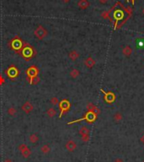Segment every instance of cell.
Instances as JSON below:
<instances>
[{
    "instance_id": "obj_24",
    "label": "cell",
    "mask_w": 144,
    "mask_h": 162,
    "mask_svg": "<svg viewBox=\"0 0 144 162\" xmlns=\"http://www.w3.org/2000/svg\"><path fill=\"white\" fill-rule=\"evenodd\" d=\"M122 118H123V116L122 115H121V113H115V115H114V120H115L116 122H119V121H121V120H122Z\"/></svg>"
},
{
    "instance_id": "obj_26",
    "label": "cell",
    "mask_w": 144,
    "mask_h": 162,
    "mask_svg": "<svg viewBox=\"0 0 144 162\" xmlns=\"http://www.w3.org/2000/svg\"><path fill=\"white\" fill-rule=\"evenodd\" d=\"M40 77H35L34 79H33V81H32V83H31V85H37L38 83L40 82Z\"/></svg>"
},
{
    "instance_id": "obj_2",
    "label": "cell",
    "mask_w": 144,
    "mask_h": 162,
    "mask_svg": "<svg viewBox=\"0 0 144 162\" xmlns=\"http://www.w3.org/2000/svg\"><path fill=\"white\" fill-rule=\"evenodd\" d=\"M23 44H24V41L18 36H15L14 38L11 39L8 42V46L9 47V49L14 51L16 54H19V51L21 50Z\"/></svg>"
},
{
    "instance_id": "obj_9",
    "label": "cell",
    "mask_w": 144,
    "mask_h": 162,
    "mask_svg": "<svg viewBox=\"0 0 144 162\" xmlns=\"http://www.w3.org/2000/svg\"><path fill=\"white\" fill-rule=\"evenodd\" d=\"M101 91L104 93V94H105V96H104V98H105V102L106 103H113L114 101H115V95L113 93H111V92H109V93H106L105 92L103 89H101Z\"/></svg>"
},
{
    "instance_id": "obj_38",
    "label": "cell",
    "mask_w": 144,
    "mask_h": 162,
    "mask_svg": "<svg viewBox=\"0 0 144 162\" xmlns=\"http://www.w3.org/2000/svg\"><path fill=\"white\" fill-rule=\"evenodd\" d=\"M143 162H144V161H143Z\"/></svg>"
},
{
    "instance_id": "obj_7",
    "label": "cell",
    "mask_w": 144,
    "mask_h": 162,
    "mask_svg": "<svg viewBox=\"0 0 144 162\" xmlns=\"http://www.w3.org/2000/svg\"><path fill=\"white\" fill-rule=\"evenodd\" d=\"M34 34H35V36L38 39L43 40L45 37L47 36L48 32H47L46 30H45L42 26H39L34 31Z\"/></svg>"
},
{
    "instance_id": "obj_20",
    "label": "cell",
    "mask_w": 144,
    "mask_h": 162,
    "mask_svg": "<svg viewBox=\"0 0 144 162\" xmlns=\"http://www.w3.org/2000/svg\"><path fill=\"white\" fill-rule=\"evenodd\" d=\"M46 114H47V115L49 116L50 118H52V117H54L56 115H57V111H56L55 109L50 108V109H48V110L46 111Z\"/></svg>"
},
{
    "instance_id": "obj_27",
    "label": "cell",
    "mask_w": 144,
    "mask_h": 162,
    "mask_svg": "<svg viewBox=\"0 0 144 162\" xmlns=\"http://www.w3.org/2000/svg\"><path fill=\"white\" fill-rule=\"evenodd\" d=\"M124 9H125V11L126 12V13L128 14L129 17H130V16H131V14H132V9H131V7H126V8H125Z\"/></svg>"
},
{
    "instance_id": "obj_12",
    "label": "cell",
    "mask_w": 144,
    "mask_h": 162,
    "mask_svg": "<svg viewBox=\"0 0 144 162\" xmlns=\"http://www.w3.org/2000/svg\"><path fill=\"white\" fill-rule=\"evenodd\" d=\"M87 110H88V111H91V112H93V114H95L96 115H99L100 113V109L92 103H88L87 105Z\"/></svg>"
},
{
    "instance_id": "obj_37",
    "label": "cell",
    "mask_w": 144,
    "mask_h": 162,
    "mask_svg": "<svg viewBox=\"0 0 144 162\" xmlns=\"http://www.w3.org/2000/svg\"><path fill=\"white\" fill-rule=\"evenodd\" d=\"M142 12H143V14H144V9H143V10H142Z\"/></svg>"
},
{
    "instance_id": "obj_15",
    "label": "cell",
    "mask_w": 144,
    "mask_h": 162,
    "mask_svg": "<svg viewBox=\"0 0 144 162\" xmlns=\"http://www.w3.org/2000/svg\"><path fill=\"white\" fill-rule=\"evenodd\" d=\"M78 5L80 9H85L89 6V3L88 2V0H80V1L78 3Z\"/></svg>"
},
{
    "instance_id": "obj_30",
    "label": "cell",
    "mask_w": 144,
    "mask_h": 162,
    "mask_svg": "<svg viewBox=\"0 0 144 162\" xmlns=\"http://www.w3.org/2000/svg\"><path fill=\"white\" fill-rule=\"evenodd\" d=\"M4 83H5V79L2 77V75L0 74V86L4 85Z\"/></svg>"
},
{
    "instance_id": "obj_33",
    "label": "cell",
    "mask_w": 144,
    "mask_h": 162,
    "mask_svg": "<svg viewBox=\"0 0 144 162\" xmlns=\"http://www.w3.org/2000/svg\"><path fill=\"white\" fill-rule=\"evenodd\" d=\"M141 142L144 144V134L142 135V137H141Z\"/></svg>"
},
{
    "instance_id": "obj_16",
    "label": "cell",
    "mask_w": 144,
    "mask_h": 162,
    "mask_svg": "<svg viewBox=\"0 0 144 162\" xmlns=\"http://www.w3.org/2000/svg\"><path fill=\"white\" fill-rule=\"evenodd\" d=\"M78 133L80 134L81 137L85 136V135H89V129L86 126H83L82 127H80L79 131H78Z\"/></svg>"
},
{
    "instance_id": "obj_5",
    "label": "cell",
    "mask_w": 144,
    "mask_h": 162,
    "mask_svg": "<svg viewBox=\"0 0 144 162\" xmlns=\"http://www.w3.org/2000/svg\"><path fill=\"white\" fill-rule=\"evenodd\" d=\"M4 72H5V74L7 75V77L11 80L16 79V78L19 76V73H20L19 70L14 65H9V66L5 70Z\"/></svg>"
},
{
    "instance_id": "obj_4",
    "label": "cell",
    "mask_w": 144,
    "mask_h": 162,
    "mask_svg": "<svg viewBox=\"0 0 144 162\" xmlns=\"http://www.w3.org/2000/svg\"><path fill=\"white\" fill-rule=\"evenodd\" d=\"M39 71H40L39 68H38L36 65H31V66H30L25 70V74L27 76V78L29 79V83L30 85H31L33 79H34L35 77H37L38 74H39Z\"/></svg>"
},
{
    "instance_id": "obj_23",
    "label": "cell",
    "mask_w": 144,
    "mask_h": 162,
    "mask_svg": "<svg viewBox=\"0 0 144 162\" xmlns=\"http://www.w3.org/2000/svg\"><path fill=\"white\" fill-rule=\"evenodd\" d=\"M8 114L11 116H15L17 114V110L14 107H10L9 110H8Z\"/></svg>"
},
{
    "instance_id": "obj_25",
    "label": "cell",
    "mask_w": 144,
    "mask_h": 162,
    "mask_svg": "<svg viewBox=\"0 0 144 162\" xmlns=\"http://www.w3.org/2000/svg\"><path fill=\"white\" fill-rule=\"evenodd\" d=\"M51 104H52V105H57L59 104V101H58L57 98V97H52L51 98Z\"/></svg>"
},
{
    "instance_id": "obj_6",
    "label": "cell",
    "mask_w": 144,
    "mask_h": 162,
    "mask_svg": "<svg viewBox=\"0 0 144 162\" xmlns=\"http://www.w3.org/2000/svg\"><path fill=\"white\" fill-rule=\"evenodd\" d=\"M58 106H59V110H60L59 118H62L63 114L69 111V110L71 109V103L67 99L64 98V99L60 101L59 104H58Z\"/></svg>"
},
{
    "instance_id": "obj_31",
    "label": "cell",
    "mask_w": 144,
    "mask_h": 162,
    "mask_svg": "<svg viewBox=\"0 0 144 162\" xmlns=\"http://www.w3.org/2000/svg\"><path fill=\"white\" fill-rule=\"evenodd\" d=\"M100 2L101 4H106L108 2V0H100Z\"/></svg>"
},
{
    "instance_id": "obj_18",
    "label": "cell",
    "mask_w": 144,
    "mask_h": 162,
    "mask_svg": "<svg viewBox=\"0 0 144 162\" xmlns=\"http://www.w3.org/2000/svg\"><path fill=\"white\" fill-rule=\"evenodd\" d=\"M122 53H123V54L125 55V56L129 57L131 54H132V49H131V48H130L129 46H126L122 49Z\"/></svg>"
},
{
    "instance_id": "obj_13",
    "label": "cell",
    "mask_w": 144,
    "mask_h": 162,
    "mask_svg": "<svg viewBox=\"0 0 144 162\" xmlns=\"http://www.w3.org/2000/svg\"><path fill=\"white\" fill-rule=\"evenodd\" d=\"M123 16H124V14H123V12L121 11V10H116L115 13H114V17H115V21H116L115 28H116V26H117L118 21H120L121 19H122Z\"/></svg>"
},
{
    "instance_id": "obj_28",
    "label": "cell",
    "mask_w": 144,
    "mask_h": 162,
    "mask_svg": "<svg viewBox=\"0 0 144 162\" xmlns=\"http://www.w3.org/2000/svg\"><path fill=\"white\" fill-rule=\"evenodd\" d=\"M110 11H109V12H103L101 16H102L103 18L107 19V18H109V16H110V14H109V13H110Z\"/></svg>"
},
{
    "instance_id": "obj_21",
    "label": "cell",
    "mask_w": 144,
    "mask_h": 162,
    "mask_svg": "<svg viewBox=\"0 0 144 162\" xmlns=\"http://www.w3.org/2000/svg\"><path fill=\"white\" fill-rule=\"evenodd\" d=\"M79 74H80L79 70L77 69H73L70 71V77L72 78H77L79 76Z\"/></svg>"
},
{
    "instance_id": "obj_1",
    "label": "cell",
    "mask_w": 144,
    "mask_h": 162,
    "mask_svg": "<svg viewBox=\"0 0 144 162\" xmlns=\"http://www.w3.org/2000/svg\"><path fill=\"white\" fill-rule=\"evenodd\" d=\"M18 54L20 55L22 58H24L26 61H29V60H30L31 59H33V58H35L36 56L37 51L31 44L29 43V42H24L22 49Z\"/></svg>"
},
{
    "instance_id": "obj_8",
    "label": "cell",
    "mask_w": 144,
    "mask_h": 162,
    "mask_svg": "<svg viewBox=\"0 0 144 162\" xmlns=\"http://www.w3.org/2000/svg\"><path fill=\"white\" fill-rule=\"evenodd\" d=\"M19 150L20 153H21V154L23 155L24 158H29V157L30 156V154H31V151H30V149L28 148L25 143H21L19 146Z\"/></svg>"
},
{
    "instance_id": "obj_17",
    "label": "cell",
    "mask_w": 144,
    "mask_h": 162,
    "mask_svg": "<svg viewBox=\"0 0 144 162\" xmlns=\"http://www.w3.org/2000/svg\"><path fill=\"white\" fill-rule=\"evenodd\" d=\"M68 57H69L70 60L75 61V60H77L78 57H79V54H78L76 50H73V51H71L69 54H68Z\"/></svg>"
},
{
    "instance_id": "obj_34",
    "label": "cell",
    "mask_w": 144,
    "mask_h": 162,
    "mask_svg": "<svg viewBox=\"0 0 144 162\" xmlns=\"http://www.w3.org/2000/svg\"><path fill=\"white\" fill-rule=\"evenodd\" d=\"M4 162H14V161L11 160V159H6Z\"/></svg>"
},
{
    "instance_id": "obj_35",
    "label": "cell",
    "mask_w": 144,
    "mask_h": 162,
    "mask_svg": "<svg viewBox=\"0 0 144 162\" xmlns=\"http://www.w3.org/2000/svg\"><path fill=\"white\" fill-rule=\"evenodd\" d=\"M63 2H64V3H68V2L70 1V0H62Z\"/></svg>"
},
{
    "instance_id": "obj_11",
    "label": "cell",
    "mask_w": 144,
    "mask_h": 162,
    "mask_svg": "<svg viewBox=\"0 0 144 162\" xmlns=\"http://www.w3.org/2000/svg\"><path fill=\"white\" fill-rule=\"evenodd\" d=\"M65 148H66V149H67V151L73 152L76 149H77V143H76L73 140H69V141H67V143H66Z\"/></svg>"
},
{
    "instance_id": "obj_22",
    "label": "cell",
    "mask_w": 144,
    "mask_h": 162,
    "mask_svg": "<svg viewBox=\"0 0 144 162\" xmlns=\"http://www.w3.org/2000/svg\"><path fill=\"white\" fill-rule=\"evenodd\" d=\"M40 151L42 152L43 154H48L49 152L51 151V148L50 146L48 145V144H45V145H43L41 148H40Z\"/></svg>"
},
{
    "instance_id": "obj_36",
    "label": "cell",
    "mask_w": 144,
    "mask_h": 162,
    "mask_svg": "<svg viewBox=\"0 0 144 162\" xmlns=\"http://www.w3.org/2000/svg\"><path fill=\"white\" fill-rule=\"evenodd\" d=\"M132 4H134V0H132Z\"/></svg>"
},
{
    "instance_id": "obj_19",
    "label": "cell",
    "mask_w": 144,
    "mask_h": 162,
    "mask_svg": "<svg viewBox=\"0 0 144 162\" xmlns=\"http://www.w3.org/2000/svg\"><path fill=\"white\" fill-rule=\"evenodd\" d=\"M29 140L31 143H36L38 141H39V137H38L36 134H31L29 138Z\"/></svg>"
},
{
    "instance_id": "obj_3",
    "label": "cell",
    "mask_w": 144,
    "mask_h": 162,
    "mask_svg": "<svg viewBox=\"0 0 144 162\" xmlns=\"http://www.w3.org/2000/svg\"><path fill=\"white\" fill-rule=\"evenodd\" d=\"M96 118H97V115H96L95 114H93V112H91V111H88L83 117L80 118V119H78V120L70 121V122H67V125H72V124L79 122V121H86L88 123H93V121L96 120Z\"/></svg>"
},
{
    "instance_id": "obj_14",
    "label": "cell",
    "mask_w": 144,
    "mask_h": 162,
    "mask_svg": "<svg viewBox=\"0 0 144 162\" xmlns=\"http://www.w3.org/2000/svg\"><path fill=\"white\" fill-rule=\"evenodd\" d=\"M84 65L87 66L88 68H92L93 65H95V60L93 59L92 57H88L84 61Z\"/></svg>"
},
{
    "instance_id": "obj_32",
    "label": "cell",
    "mask_w": 144,
    "mask_h": 162,
    "mask_svg": "<svg viewBox=\"0 0 144 162\" xmlns=\"http://www.w3.org/2000/svg\"><path fill=\"white\" fill-rule=\"evenodd\" d=\"M114 162H124V161L121 159H115V160L114 161Z\"/></svg>"
},
{
    "instance_id": "obj_10",
    "label": "cell",
    "mask_w": 144,
    "mask_h": 162,
    "mask_svg": "<svg viewBox=\"0 0 144 162\" xmlns=\"http://www.w3.org/2000/svg\"><path fill=\"white\" fill-rule=\"evenodd\" d=\"M33 109H34V107H33L32 104L30 103V101H26L21 107V110L24 111L25 114H30L33 110Z\"/></svg>"
},
{
    "instance_id": "obj_29",
    "label": "cell",
    "mask_w": 144,
    "mask_h": 162,
    "mask_svg": "<svg viewBox=\"0 0 144 162\" xmlns=\"http://www.w3.org/2000/svg\"><path fill=\"white\" fill-rule=\"evenodd\" d=\"M82 140L86 143V142H88L89 140V135H85V136H82Z\"/></svg>"
}]
</instances>
